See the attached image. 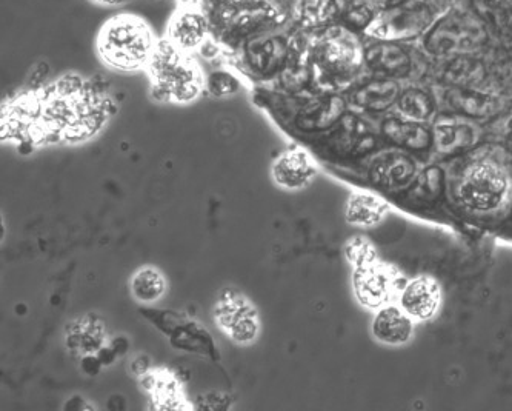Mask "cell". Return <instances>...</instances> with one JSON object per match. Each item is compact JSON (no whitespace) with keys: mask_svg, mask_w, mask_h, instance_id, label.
<instances>
[{"mask_svg":"<svg viewBox=\"0 0 512 411\" xmlns=\"http://www.w3.org/2000/svg\"><path fill=\"white\" fill-rule=\"evenodd\" d=\"M97 356H99L100 362L104 365H111L117 359V353L114 351V348L111 347H102L99 351H97Z\"/></svg>","mask_w":512,"mask_h":411,"instance_id":"30","label":"cell"},{"mask_svg":"<svg viewBox=\"0 0 512 411\" xmlns=\"http://www.w3.org/2000/svg\"><path fill=\"white\" fill-rule=\"evenodd\" d=\"M388 204L373 194L354 193L346 205V221L360 227H373L385 218Z\"/></svg>","mask_w":512,"mask_h":411,"instance_id":"15","label":"cell"},{"mask_svg":"<svg viewBox=\"0 0 512 411\" xmlns=\"http://www.w3.org/2000/svg\"><path fill=\"white\" fill-rule=\"evenodd\" d=\"M277 184L285 188H302L316 174L310 156L303 151H288L277 159L273 168Z\"/></svg>","mask_w":512,"mask_h":411,"instance_id":"14","label":"cell"},{"mask_svg":"<svg viewBox=\"0 0 512 411\" xmlns=\"http://www.w3.org/2000/svg\"><path fill=\"white\" fill-rule=\"evenodd\" d=\"M365 62V51L353 30L345 25L330 27L314 50V67L323 81L348 82Z\"/></svg>","mask_w":512,"mask_h":411,"instance_id":"6","label":"cell"},{"mask_svg":"<svg viewBox=\"0 0 512 411\" xmlns=\"http://www.w3.org/2000/svg\"><path fill=\"white\" fill-rule=\"evenodd\" d=\"M413 318L396 305H386L377 311L373 321V335L386 345L408 344L413 338Z\"/></svg>","mask_w":512,"mask_h":411,"instance_id":"12","label":"cell"},{"mask_svg":"<svg viewBox=\"0 0 512 411\" xmlns=\"http://www.w3.org/2000/svg\"><path fill=\"white\" fill-rule=\"evenodd\" d=\"M102 362H100L99 356L87 355L82 361V370L87 373V375L94 376L99 373L100 368H102Z\"/></svg>","mask_w":512,"mask_h":411,"instance_id":"29","label":"cell"},{"mask_svg":"<svg viewBox=\"0 0 512 411\" xmlns=\"http://www.w3.org/2000/svg\"><path fill=\"white\" fill-rule=\"evenodd\" d=\"M111 347H113L117 355L120 356L124 355L125 351H127L128 347H130V344H128V341L125 338H117L114 339L113 344H111Z\"/></svg>","mask_w":512,"mask_h":411,"instance_id":"31","label":"cell"},{"mask_svg":"<svg viewBox=\"0 0 512 411\" xmlns=\"http://www.w3.org/2000/svg\"><path fill=\"white\" fill-rule=\"evenodd\" d=\"M400 88L394 81H374L360 88L356 102L370 110H385L399 97Z\"/></svg>","mask_w":512,"mask_h":411,"instance_id":"18","label":"cell"},{"mask_svg":"<svg viewBox=\"0 0 512 411\" xmlns=\"http://www.w3.org/2000/svg\"><path fill=\"white\" fill-rule=\"evenodd\" d=\"M399 108L411 119H426L433 111V101L425 91L408 90L400 96Z\"/></svg>","mask_w":512,"mask_h":411,"instance_id":"25","label":"cell"},{"mask_svg":"<svg viewBox=\"0 0 512 411\" xmlns=\"http://www.w3.org/2000/svg\"><path fill=\"white\" fill-rule=\"evenodd\" d=\"M217 322L239 344H250L259 335L256 311L245 299L228 296L217 305Z\"/></svg>","mask_w":512,"mask_h":411,"instance_id":"8","label":"cell"},{"mask_svg":"<svg viewBox=\"0 0 512 411\" xmlns=\"http://www.w3.org/2000/svg\"><path fill=\"white\" fill-rule=\"evenodd\" d=\"M247 59L251 70L266 76L286 67L291 59V45L283 36L265 33L251 39L247 45Z\"/></svg>","mask_w":512,"mask_h":411,"instance_id":"9","label":"cell"},{"mask_svg":"<svg viewBox=\"0 0 512 411\" xmlns=\"http://www.w3.org/2000/svg\"><path fill=\"white\" fill-rule=\"evenodd\" d=\"M180 2V5H197L199 4V0H177Z\"/></svg>","mask_w":512,"mask_h":411,"instance_id":"34","label":"cell"},{"mask_svg":"<svg viewBox=\"0 0 512 411\" xmlns=\"http://www.w3.org/2000/svg\"><path fill=\"white\" fill-rule=\"evenodd\" d=\"M488 41L486 22L476 11L449 8L423 36V47L433 56H456L479 51Z\"/></svg>","mask_w":512,"mask_h":411,"instance_id":"4","label":"cell"},{"mask_svg":"<svg viewBox=\"0 0 512 411\" xmlns=\"http://www.w3.org/2000/svg\"><path fill=\"white\" fill-rule=\"evenodd\" d=\"M343 105L340 97H326L313 104L306 105L299 113V127L305 130H320V128L330 127L331 124L342 116Z\"/></svg>","mask_w":512,"mask_h":411,"instance_id":"16","label":"cell"},{"mask_svg":"<svg viewBox=\"0 0 512 411\" xmlns=\"http://www.w3.org/2000/svg\"><path fill=\"white\" fill-rule=\"evenodd\" d=\"M379 11L374 10L373 5L365 0H351V4L342 13V21L345 27L353 31L365 33L373 24Z\"/></svg>","mask_w":512,"mask_h":411,"instance_id":"23","label":"cell"},{"mask_svg":"<svg viewBox=\"0 0 512 411\" xmlns=\"http://www.w3.org/2000/svg\"><path fill=\"white\" fill-rule=\"evenodd\" d=\"M102 344H104V328L93 319H84L79 322V325L71 328L68 345L73 350L91 353V351H99Z\"/></svg>","mask_w":512,"mask_h":411,"instance_id":"21","label":"cell"},{"mask_svg":"<svg viewBox=\"0 0 512 411\" xmlns=\"http://www.w3.org/2000/svg\"><path fill=\"white\" fill-rule=\"evenodd\" d=\"M207 88L213 96L227 97L240 90V82L228 71H214L208 77Z\"/></svg>","mask_w":512,"mask_h":411,"instance_id":"26","label":"cell"},{"mask_svg":"<svg viewBox=\"0 0 512 411\" xmlns=\"http://www.w3.org/2000/svg\"><path fill=\"white\" fill-rule=\"evenodd\" d=\"M511 179L508 171L493 159H482L469 165L456 185L460 204L480 213L502 207L509 198Z\"/></svg>","mask_w":512,"mask_h":411,"instance_id":"5","label":"cell"},{"mask_svg":"<svg viewBox=\"0 0 512 411\" xmlns=\"http://www.w3.org/2000/svg\"><path fill=\"white\" fill-rule=\"evenodd\" d=\"M377 5H380L382 8L393 7V5L400 4L402 0H374Z\"/></svg>","mask_w":512,"mask_h":411,"instance_id":"33","label":"cell"},{"mask_svg":"<svg viewBox=\"0 0 512 411\" xmlns=\"http://www.w3.org/2000/svg\"><path fill=\"white\" fill-rule=\"evenodd\" d=\"M151 368V361L148 356L140 355L134 359L133 364H131V371H133L134 375L137 376H145Z\"/></svg>","mask_w":512,"mask_h":411,"instance_id":"28","label":"cell"},{"mask_svg":"<svg viewBox=\"0 0 512 411\" xmlns=\"http://www.w3.org/2000/svg\"><path fill=\"white\" fill-rule=\"evenodd\" d=\"M210 21L197 5H182L171 16L167 37L179 50L185 53L199 50L207 41Z\"/></svg>","mask_w":512,"mask_h":411,"instance_id":"7","label":"cell"},{"mask_svg":"<svg viewBox=\"0 0 512 411\" xmlns=\"http://www.w3.org/2000/svg\"><path fill=\"white\" fill-rule=\"evenodd\" d=\"M173 344L177 348L200 353L211 348L210 336L194 324H185L183 327L179 325L173 336Z\"/></svg>","mask_w":512,"mask_h":411,"instance_id":"24","label":"cell"},{"mask_svg":"<svg viewBox=\"0 0 512 411\" xmlns=\"http://www.w3.org/2000/svg\"><path fill=\"white\" fill-rule=\"evenodd\" d=\"M167 291V282L156 268H142L131 279V293L142 304L159 301Z\"/></svg>","mask_w":512,"mask_h":411,"instance_id":"17","label":"cell"},{"mask_svg":"<svg viewBox=\"0 0 512 411\" xmlns=\"http://www.w3.org/2000/svg\"><path fill=\"white\" fill-rule=\"evenodd\" d=\"M353 285L360 304L368 308H379L389 298L391 276L382 265L373 262L356 268Z\"/></svg>","mask_w":512,"mask_h":411,"instance_id":"11","label":"cell"},{"mask_svg":"<svg viewBox=\"0 0 512 411\" xmlns=\"http://www.w3.org/2000/svg\"><path fill=\"white\" fill-rule=\"evenodd\" d=\"M336 14V0H300L299 2V21L305 28L330 24Z\"/></svg>","mask_w":512,"mask_h":411,"instance_id":"20","label":"cell"},{"mask_svg":"<svg viewBox=\"0 0 512 411\" xmlns=\"http://www.w3.org/2000/svg\"><path fill=\"white\" fill-rule=\"evenodd\" d=\"M386 134L393 137L394 141L411 148L426 147L429 142V134L425 128L409 122L389 121L385 125Z\"/></svg>","mask_w":512,"mask_h":411,"instance_id":"22","label":"cell"},{"mask_svg":"<svg viewBox=\"0 0 512 411\" xmlns=\"http://www.w3.org/2000/svg\"><path fill=\"white\" fill-rule=\"evenodd\" d=\"M471 7L491 27L512 31V0H471Z\"/></svg>","mask_w":512,"mask_h":411,"instance_id":"19","label":"cell"},{"mask_svg":"<svg viewBox=\"0 0 512 411\" xmlns=\"http://www.w3.org/2000/svg\"><path fill=\"white\" fill-rule=\"evenodd\" d=\"M451 4L453 0H402L382 8L365 34L376 41H414L425 36Z\"/></svg>","mask_w":512,"mask_h":411,"instance_id":"3","label":"cell"},{"mask_svg":"<svg viewBox=\"0 0 512 411\" xmlns=\"http://www.w3.org/2000/svg\"><path fill=\"white\" fill-rule=\"evenodd\" d=\"M148 71L153 77V94L157 101L188 104L202 91V74L196 62L168 37L157 42Z\"/></svg>","mask_w":512,"mask_h":411,"instance_id":"2","label":"cell"},{"mask_svg":"<svg viewBox=\"0 0 512 411\" xmlns=\"http://www.w3.org/2000/svg\"><path fill=\"white\" fill-rule=\"evenodd\" d=\"M442 302V288L436 279L422 276L403 288L400 305L409 316L417 321L434 318Z\"/></svg>","mask_w":512,"mask_h":411,"instance_id":"10","label":"cell"},{"mask_svg":"<svg viewBox=\"0 0 512 411\" xmlns=\"http://www.w3.org/2000/svg\"><path fill=\"white\" fill-rule=\"evenodd\" d=\"M96 4L105 5V7H119V5L128 4L131 0H93Z\"/></svg>","mask_w":512,"mask_h":411,"instance_id":"32","label":"cell"},{"mask_svg":"<svg viewBox=\"0 0 512 411\" xmlns=\"http://www.w3.org/2000/svg\"><path fill=\"white\" fill-rule=\"evenodd\" d=\"M96 45L97 53L108 67L119 71H136L148 67L157 41L143 17L120 13L102 25Z\"/></svg>","mask_w":512,"mask_h":411,"instance_id":"1","label":"cell"},{"mask_svg":"<svg viewBox=\"0 0 512 411\" xmlns=\"http://www.w3.org/2000/svg\"><path fill=\"white\" fill-rule=\"evenodd\" d=\"M346 254H348V259H350L356 267H362V265L376 262V253H374L373 247L365 241L351 242L348 248H346Z\"/></svg>","mask_w":512,"mask_h":411,"instance_id":"27","label":"cell"},{"mask_svg":"<svg viewBox=\"0 0 512 411\" xmlns=\"http://www.w3.org/2000/svg\"><path fill=\"white\" fill-rule=\"evenodd\" d=\"M365 62L371 70L386 76H406L413 68V61L400 42L377 41L366 48Z\"/></svg>","mask_w":512,"mask_h":411,"instance_id":"13","label":"cell"}]
</instances>
